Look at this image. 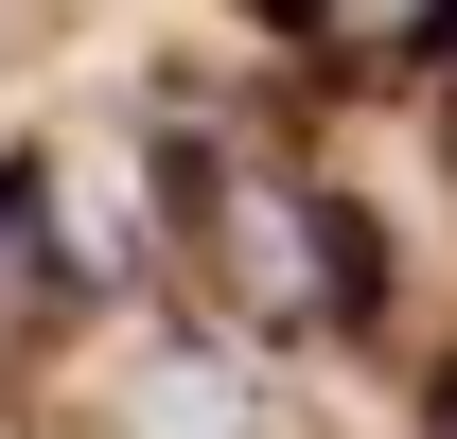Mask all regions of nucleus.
<instances>
[{"instance_id":"nucleus-1","label":"nucleus","mask_w":457,"mask_h":439,"mask_svg":"<svg viewBox=\"0 0 457 439\" xmlns=\"http://www.w3.org/2000/svg\"><path fill=\"white\" fill-rule=\"evenodd\" d=\"M71 299H88V264L54 246V176H18V159H0V352L71 334Z\"/></svg>"},{"instance_id":"nucleus-2","label":"nucleus","mask_w":457,"mask_h":439,"mask_svg":"<svg viewBox=\"0 0 457 439\" xmlns=\"http://www.w3.org/2000/svg\"><path fill=\"white\" fill-rule=\"evenodd\" d=\"M282 18H299L335 70H370V88H404V70L457 54V0H282Z\"/></svg>"},{"instance_id":"nucleus-3","label":"nucleus","mask_w":457,"mask_h":439,"mask_svg":"<svg viewBox=\"0 0 457 439\" xmlns=\"http://www.w3.org/2000/svg\"><path fill=\"white\" fill-rule=\"evenodd\" d=\"M440 439H457V386H440Z\"/></svg>"},{"instance_id":"nucleus-4","label":"nucleus","mask_w":457,"mask_h":439,"mask_svg":"<svg viewBox=\"0 0 457 439\" xmlns=\"http://www.w3.org/2000/svg\"><path fill=\"white\" fill-rule=\"evenodd\" d=\"M264 18H282V0H264Z\"/></svg>"}]
</instances>
